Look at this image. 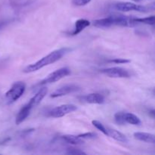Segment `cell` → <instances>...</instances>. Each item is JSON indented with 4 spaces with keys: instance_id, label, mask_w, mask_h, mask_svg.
Returning a JSON list of instances; mask_svg holds the SVG:
<instances>
[{
    "instance_id": "8",
    "label": "cell",
    "mask_w": 155,
    "mask_h": 155,
    "mask_svg": "<svg viewBox=\"0 0 155 155\" xmlns=\"http://www.w3.org/2000/svg\"><path fill=\"white\" fill-rule=\"evenodd\" d=\"M77 108L76 105L71 104L62 105L54 108L49 111V116L54 118H59L68 114L70 113L77 111Z\"/></svg>"
},
{
    "instance_id": "10",
    "label": "cell",
    "mask_w": 155,
    "mask_h": 155,
    "mask_svg": "<svg viewBox=\"0 0 155 155\" xmlns=\"http://www.w3.org/2000/svg\"><path fill=\"white\" fill-rule=\"evenodd\" d=\"M79 100L82 102L87 104H95V105H102L105 102V97L100 93H91L89 95H83L79 97Z\"/></svg>"
},
{
    "instance_id": "22",
    "label": "cell",
    "mask_w": 155,
    "mask_h": 155,
    "mask_svg": "<svg viewBox=\"0 0 155 155\" xmlns=\"http://www.w3.org/2000/svg\"><path fill=\"white\" fill-rule=\"evenodd\" d=\"M108 62L110 63H115V64H126V63H129L130 62V60L129 59H126V58H114L112 59V60L108 61Z\"/></svg>"
},
{
    "instance_id": "2",
    "label": "cell",
    "mask_w": 155,
    "mask_h": 155,
    "mask_svg": "<svg viewBox=\"0 0 155 155\" xmlns=\"http://www.w3.org/2000/svg\"><path fill=\"white\" fill-rule=\"evenodd\" d=\"M70 51V49H68V48H62V49H57V50L53 51V52L49 53L46 56L42 58L40 60L37 61L33 63V64H31L30 65L27 66L23 70V72L24 73H26V74L33 73V72L40 70V69L46 67V66L54 64L56 61L60 60L63 56L65 55Z\"/></svg>"
},
{
    "instance_id": "11",
    "label": "cell",
    "mask_w": 155,
    "mask_h": 155,
    "mask_svg": "<svg viewBox=\"0 0 155 155\" xmlns=\"http://www.w3.org/2000/svg\"><path fill=\"white\" fill-rule=\"evenodd\" d=\"M47 88H46V87L41 88L40 89H39V91L30 98V101L27 103V105L33 109V108H34L35 107H36L37 105H39V104H40V102L43 101V99L45 98V96L47 95Z\"/></svg>"
},
{
    "instance_id": "9",
    "label": "cell",
    "mask_w": 155,
    "mask_h": 155,
    "mask_svg": "<svg viewBox=\"0 0 155 155\" xmlns=\"http://www.w3.org/2000/svg\"><path fill=\"white\" fill-rule=\"evenodd\" d=\"M80 87L75 84H67V85H64L56 89L54 92L51 94L50 97L51 98H58V97L64 96V95L80 91Z\"/></svg>"
},
{
    "instance_id": "6",
    "label": "cell",
    "mask_w": 155,
    "mask_h": 155,
    "mask_svg": "<svg viewBox=\"0 0 155 155\" xmlns=\"http://www.w3.org/2000/svg\"><path fill=\"white\" fill-rule=\"evenodd\" d=\"M70 74V70L68 67H61L55 71L51 73L50 74L47 76L45 79H43L42 81L39 82V83L37 86H43L47 84L54 83L55 82L61 80L62 78L67 77Z\"/></svg>"
},
{
    "instance_id": "3",
    "label": "cell",
    "mask_w": 155,
    "mask_h": 155,
    "mask_svg": "<svg viewBox=\"0 0 155 155\" xmlns=\"http://www.w3.org/2000/svg\"><path fill=\"white\" fill-rule=\"evenodd\" d=\"M26 90V84L23 81L15 82L10 89L5 93V101L7 105H12L18 101L24 95Z\"/></svg>"
},
{
    "instance_id": "12",
    "label": "cell",
    "mask_w": 155,
    "mask_h": 155,
    "mask_svg": "<svg viewBox=\"0 0 155 155\" xmlns=\"http://www.w3.org/2000/svg\"><path fill=\"white\" fill-rule=\"evenodd\" d=\"M31 111H32V108L27 104L22 107L21 109L20 110L18 115H17L16 119H15V123L17 125H20L21 123H23L29 117Z\"/></svg>"
},
{
    "instance_id": "7",
    "label": "cell",
    "mask_w": 155,
    "mask_h": 155,
    "mask_svg": "<svg viewBox=\"0 0 155 155\" xmlns=\"http://www.w3.org/2000/svg\"><path fill=\"white\" fill-rule=\"evenodd\" d=\"M100 72L104 75L111 78H129L131 74L126 69L121 67H113L100 70Z\"/></svg>"
},
{
    "instance_id": "19",
    "label": "cell",
    "mask_w": 155,
    "mask_h": 155,
    "mask_svg": "<svg viewBox=\"0 0 155 155\" xmlns=\"http://www.w3.org/2000/svg\"><path fill=\"white\" fill-rule=\"evenodd\" d=\"M78 136L82 139H95L98 137V135L95 132H86V133L80 134Z\"/></svg>"
},
{
    "instance_id": "16",
    "label": "cell",
    "mask_w": 155,
    "mask_h": 155,
    "mask_svg": "<svg viewBox=\"0 0 155 155\" xmlns=\"http://www.w3.org/2000/svg\"><path fill=\"white\" fill-rule=\"evenodd\" d=\"M62 139H64L66 142L74 145H79L83 144L84 142L82 139H80L78 136H74V135H64L62 136Z\"/></svg>"
},
{
    "instance_id": "14",
    "label": "cell",
    "mask_w": 155,
    "mask_h": 155,
    "mask_svg": "<svg viewBox=\"0 0 155 155\" xmlns=\"http://www.w3.org/2000/svg\"><path fill=\"white\" fill-rule=\"evenodd\" d=\"M133 136L137 140L147 142V143L155 144V136L154 135L151 133H148V132H135L133 134Z\"/></svg>"
},
{
    "instance_id": "15",
    "label": "cell",
    "mask_w": 155,
    "mask_h": 155,
    "mask_svg": "<svg viewBox=\"0 0 155 155\" xmlns=\"http://www.w3.org/2000/svg\"><path fill=\"white\" fill-rule=\"evenodd\" d=\"M90 25V21L86 19H79L75 22V26H74V31L72 32L71 34L73 36L78 35L79 33H81L85 28L89 27Z\"/></svg>"
},
{
    "instance_id": "24",
    "label": "cell",
    "mask_w": 155,
    "mask_h": 155,
    "mask_svg": "<svg viewBox=\"0 0 155 155\" xmlns=\"http://www.w3.org/2000/svg\"><path fill=\"white\" fill-rule=\"evenodd\" d=\"M132 1H134V2H141V1H143V0H132Z\"/></svg>"
},
{
    "instance_id": "20",
    "label": "cell",
    "mask_w": 155,
    "mask_h": 155,
    "mask_svg": "<svg viewBox=\"0 0 155 155\" xmlns=\"http://www.w3.org/2000/svg\"><path fill=\"white\" fill-rule=\"evenodd\" d=\"M66 153L67 154H86L84 151H81L80 149H77V148H67V151Z\"/></svg>"
},
{
    "instance_id": "4",
    "label": "cell",
    "mask_w": 155,
    "mask_h": 155,
    "mask_svg": "<svg viewBox=\"0 0 155 155\" xmlns=\"http://www.w3.org/2000/svg\"><path fill=\"white\" fill-rule=\"evenodd\" d=\"M114 8L119 12H128L135 11V12L145 13V12H148L150 11L154 10V3H152V5L150 6H145V5H137V4L129 2H118V3L115 4Z\"/></svg>"
},
{
    "instance_id": "18",
    "label": "cell",
    "mask_w": 155,
    "mask_h": 155,
    "mask_svg": "<svg viewBox=\"0 0 155 155\" xmlns=\"http://www.w3.org/2000/svg\"><path fill=\"white\" fill-rule=\"evenodd\" d=\"M92 123L94 126H95L96 129H98V130L101 131L103 134H105V136H107V127L105 126V125H103L100 121L98 120H92Z\"/></svg>"
},
{
    "instance_id": "5",
    "label": "cell",
    "mask_w": 155,
    "mask_h": 155,
    "mask_svg": "<svg viewBox=\"0 0 155 155\" xmlns=\"http://www.w3.org/2000/svg\"><path fill=\"white\" fill-rule=\"evenodd\" d=\"M114 120L119 125L131 124V125L139 126L142 123V121L139 117L132 113L125 112V111H119L116 113L114 114Z\"/></svg>"
},
{
    "instance_id": "13",
    "label": "cell",
    "mask_w": 155,
    "mask_h": 155,
    "mask_svg": "<svg viewBox=\"0 0 155 155\" xmlns=\"http://www.w3.org/2000/svg\"><path fill=\"white\" fill-rule=\"evenodd\" d=\"M107 136L112 138L113 139L117 141V142H123V143H127L128 139L125 135L119 131L116 130L114 129L107 127Z\"/></svg>"
},
{
    "instance_id": "21",
    "label": "cell",
    "mask_w": 155,
    "mask_h": 155,
    "mask_svg": "<svg viewBox=\"0 0 155 155\" xmlns=\"http://www.w3.org/2000/svg\"><path fill=\"white\" fill-rule=\"evenodd\" d=\"M91 2V0H72V3L76 6H84Z\"/></svg>"
},
{
    "instance_id": "1",
    "label": "cell",
    "mask_w": 155,
    "mask_h": 155,
    "mask_svg": "<svg viewBox=\"0 0 155 155\" xmlns=\"http://www.w3.org/2000/svg\"><path fill=\"white\" fill-rule=\"evenodd\" d=\"M139 24L135 21L134 18L123 15H110L107 18L95 20L93 21V25L98 28H109L113 26L134 27Z\"/></svg>"
},
{
    "instance_id": "17",
    "label": "cell",
    "mask_w": 155,
    "mask_h": 155,
    "mask_svg": "<svg viewBox=\"0 0 155 155\" xmlns=\"http://www.w3.org/2000/svg\"><path fill=\"white\" fill-rule=\"evenodd\" d=\"M134 20H135V21L137 22L138 24H144L152 25V26H154L155 24V18L154 15L144 18H134Z\"/></svg>"
},
{
    "instance_id": "23",
    "label": "cell",
    "mask_w": 155,
    "mask_h": 155,
    "mask_svg": "<svg viewBox=\"0 0 155 155\" xmlns=\"http://www.w3.org/2000/svg\"><path fill=\"white\" fill-rule=\"evenodd\" d=\"M10 21H7V20H2L0 21V30L2 29V28L5 27L6 25H8V24L9 23Z\"/></svg>"
}]
</instances>
